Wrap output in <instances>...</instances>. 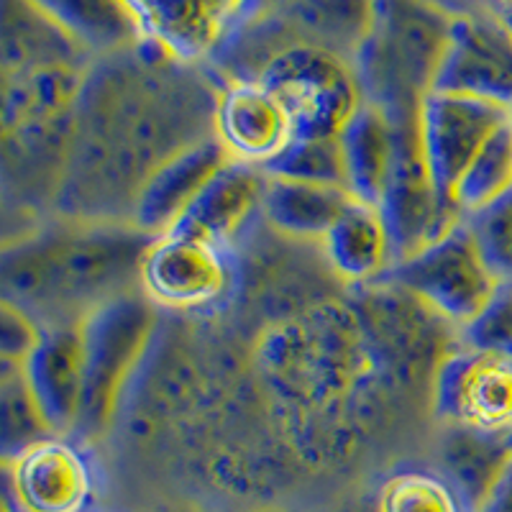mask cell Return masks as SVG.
Listing matches in <instances>:
<instances>
[{
	"label": "cell",
	"mask_w": 512,
	"mask_h": 512,
	"mask_svg": "<svg viewBox=\"0 0 512 512\" xmlns=\"http://www.w3.org/2000/svg\"><path fill=\"white\" fill-rule=\"evenodd\" d=\"M374 512H466L451 484L431 472H400L379 489Z\"/></svg>",
	"instance_id": "cell-29"
},
{
	"label": "cell",
	"mask_w": 512,
	"mask_h": 512,
	"mask_svg": "<svg viewBox=\"0 0 512 512\" xmlns=\"http://www.w3.org/2000/svg\"><path fill=\"white\" fill-rule=\"evenodd\" d=\"M512 190V116L489 136L454 192V205L472 218Z\"/></svg>",
	"instance_id": "cell-26"
},
{
	"label": "cell",
	"mask_w": 512,
	"mask_h": 512,
	"mask_svg": "<svg viewBox=\"0 0 512 512\" xmlns=\"http://www.w3.org/2000/svg\"><path fill=\"white\" fill-rule=\"evenodd\" d=\"M6 505L16 512H88L93 469L75 443L54 436L3 461Z\"/></svg>",
	"instance_id": "cell-13"
},
{
	"label": "cell",
	"mask_w": 512,
	"mask_h": 512,
	"mask_svg": "<svg viewBox=\"0 0 512 512\" xmlns=\"http://www.w3.org/2000/svg\"><path fill=\"white\" fill-rule=\"evenodd\" d=\"M431 410L448 428H464L512 446V356L456 346L433 382Z\"/></svg>",
	"instance_id": "cell-8"
},
{
	"label": "cell",
	"mask_w": 512,
	"mask_h": 512,
	"mask_svg": "<svg viewBox=\"0 0 512 512\" xmlns=\"http://www.w3.org/2000/svg\"><path fill=\"white\" fill-rule=\"evenodd\" d=\"M512 116V108L474 95L433 90L420 105V144L441 198L454 205V192L489 136ZM456 208V205H454Z\"/></svg>",
	"instance_id": "cell-11"
},
{
	"label": "cell",
	"mask_w": 512,
	"mask_h": 512,
	"mask_svg": "<svg viewBox=\"0 0 512 512\" xmlns=\"http://www.w3.org/2000/svg\"><path fill=\"white\" fill-rule=\"evenodd\" d=\"M77 39L95 54L134 47L141 36L123 0H39Z\"/></svg>",
	"instance_id": "cell-25"
},
{
	"label": "cell",
	"mask_w": 512,
	"mask_h": 512,
	"mask_svg": "<svg viewBox=\"0 0 512 512\" xmlns=\"http://www.w3.org/2000/svg\"><path fill=\"white\" fill-rule=\"evenodd\" d=\"M264 190H267V172L262 167L228 162L205 185L175 231L198 236L231 251V246L249 231L251 223L262 218Z\"/></svg>",
	"instance_id": "cell-18"
},
{
	"label": "cell",
	"mask_w": 512,
	"mask_h": 512,
	"mask_svg": "<svg viewBox=\"0 0 512 512\" xmlns=\"http://www.w3.org/2000/svg\"><path fill=\"white\" fill-rule=\"evenodd\" d=\"M157 310L144 292L128 290L82 318L85 400L75 431L82 438H103L116 423L123 397L157 338Z\"/></svg>",
	"instance_id": "cell-4"
},
{
	"label": "cell",
	"mask_w": 512,
	"mask_h": 512,
	"mask_svg": "<svg viewBox=\"0 0 512 512\" xmlns=\"http://www.w3.org/2000/svg\"><path fill=\"white\" fill-rule=\"evenodd\" d=\"M354 308L384 387L431 397L438 369L459 346V328L392 282L359 287Z\"/></svg>",
	"instance_id": "cell-5"
},
{
	"label": "cell",
	"mask_w": 512,
	"mask_h": 512,
	"mask_svg": "<svg viewBox=\"0 0 512 512\" xmlns=\"http://www.w3.org/2000/svg\"><path fill=\"white\" fill-rule=\"evenodd\" d=\"M149 512H216V510H210V507L198 505V502H190V500H175V502H162V505L152 507Z\"/></svg>",
	"instance_id": "cell-35"
},
{
	"label": "cell",
	"mask_w": 512,
	"mask_h": 512,
	"mask_svg": "<svg viewBox=\"0 0 512 512\" xmlns=\"http://www.w3.org/2000/svg\"><path fill=\"white\" fill-rule=\"evenodd\" d=\"M213 134L233 162L267 167L297 139L280 98L262 82H221Z\"/></svg>",
	"instance_id": "cell-15"
},
{
	"label": "cell",
	"mask_w": 512,
	"mask_h": 512,
	"mask_svg": "<svg viewBox=\"0 0 512 512\" xmlns=\"http://www.w3.org/2000/svg\"><path fill=\"white\" fill-rule=\"evenodd\" d=\"M336 277L356 287L382 282L395 267V246L382 208L351 198L320 241Z\"/></svg>",
	"instance_id": "cell-20"
},
{
	"label": "cell",
	"mask_w": 512,
	"mask_h": 512,
	"mask_svg": "<svg viewBox=\"0 0 512 512\" xmlns=\"http://www.w3.org/2000/svg\"><path fill=\"white\" fill-rule=\"evenodd\" d=\"M24 374L54 436L75 433L85 400L82 320L44 328L39 346L24 361Z\"/></svg>",
	"instance_id": "cell-17"
},
{
	"label": "cell",
	"mask_w": 512,
	"mask_h": 512,
	"mask_svg": "<svg viewBox=\"0 0 512 512\" xmlns=\"http://www.w3.org/2000/svg\"><path fill=\"white\" fill-rule=\"evenodd\" d=\"M88 72L90 64H59L3 75V131L75 116Z\"/></svg>",
	"instance_id": "cell-22"
},
{
	"label": "cell",
	"mask_w": 512,
	"mask_h": 512,
	"mask_svg": "<svg viewBox=\"0 0 512 512\" xmlns=\"http://www.w3.org/2000/svg\"><path fill=\"white\" fill-rule=\"evenodd\" d=\"M487 262L502 282H512V190L477 216L466 218Z\"/></svg>",
	"instance_id": "cell-30"
},
{
	"label": "cell",
	"mask_w": 512,
	"mask_h": 512,
	"mask_svg": "<svg viewBox=\"0 0 512 512\" xmlns=\"http://www.w3.org/2000/svg\"><path fill=\"white\" fill-rule=\"evenodd\" d=\"M497 18H502V21H505V24H507V29L512 31V3H510V6L502 8V11L497 13Z\"/></svg>",
	"instance_id": "cell-36"
},
{
	"label": "cell",
	"mask_w": 512,
	"mask_h": 512,
	"mask_svg": "<svg viewBox=\"0 0 512 512\" xmlns=\"http://www.w3.org/2000/svg\"><path fill=\"white\" fill-rule=\"evenodd\" d=\"M141 36L185 64H208L254 0H123Z\"/></svg>",
	"instance_id": "cell-12"
},
{
	"label": "cell",
	"mask_w": 512,
	"mask_h": 512,
	"mask_svg": "<svg viewBox=\"0 0 512 512\" xmlns=\"http://www.w3.org/2000/svg\"><path fill=\"white\" fill-rule=\"evenodd\" d=\"M349 203L351 192L341 187L267 175L262 218L272 231L285 233L290 239L323 241Z\"/></svg>",
	"instance_id": "cell-23"
},
{
	"label": "cell",
	"mask_w": 512,
	"mask_h": 512,
	"mask_svg": "<svg viewBox=\"0 0 512 512\" xmlns=\"http://www.w3.org/2000/svg\"><path fill=\"white\" fill-rule=\"evenodd\" d=\"M0 425H3V461L13 459L26 448L54 438L52 428L41 415L31 387L26 382L24 364L3 361L0 382Z\"/></svg>",
	"instance_id": "cell-27"
},
{
	"label": "cell",
	"mask_w": 512,
	"mask_h": 512,
	"mask_svg": "<svg viewBox=\"0 0 512 512\" xmlns=\"http://www.w3.org/2000/svg\"><path fill=\"white\" fill-rule=\"evenodd\" d=\"M44 328L34 315L26 313L24 308L3 300V315H0V351L3 361L24 364L31 356V351L39 346Z\"/></svg>",
	"instance_id": "cell-32"
},
{
	"label": "cell",
	"mask_w": 512,
	"mask_h": 512,
	"mask_svg": "<svg viewBox=\"0 0 512 512\" xmlns=\"http://www.w3.org/2000/svg\"><path fill=\"white\" fill-rule=\"evenodd\" d=\"M264 172L269 177L349 190L344 152L338 139H295L280 157L264 167Z\"/></svg>",
	"instance_id": "cell-28"
},
{
	"label": "cell",
	"mask_w": 512,
	"mask_h": 512,
	"mask_svg": "<svg viewBox=\"0 0 512 512\" xmlns=\"http://www.w3.org/2000/svg\"><path fill=\"white\" fill-rule=\"evenodd\" d=\"M382 282L413 292L459 333L479 318L502 285L466 221L397 262Z\"/></svg>",
	"instance_id": "cell-7"
},
{
	"label": "cell",
	"mask_w": 512,
	"mask_h": 512,
	"mask_svg": "<svg viewBox=\"0 0 512 512\" xmlns=\"http://www.w3.org/2000/svg\"><path fill=\"white\" fill-rule=\"evenodd\" d=\"M397 157L390 185L384 192L382 213L390 226L395 264L431 246L443 233L466 221L454 205L441 198L420 144V116L413 121H395Z\"/></svg>",
	"instance_id": "cell-10"
},
{
	"label": "cell",
	"mask_w": 512,
	"mask_h": 512,
	"mask_svg": "<svg viewBox=\"0 0 512 512\" xmlns=\"http://www.w3.org/2000/svg\"><path fill=\"white\" fill-rule=\"evenodd\" d=\"M95 62L90 52L52 11L39 0H3L0 21V64L3 75L77 64L88 67Z\"/></svg>",
	"instance_id": "cell-19"
},
{
	"label": "cell",
	"mask_w": 512,
	"mask_h": 512,
	"mask_svg": "<svg viewBox=\"0 0 512 512\" xmlns=\"http://www.w3.org/2000/svg\"><path fill=\"white\" fill-rule=\"evenodd\" d=\"M254 80L280 98L297 139H338L364 103L356 64L310 44L274 52Z\"/></svg>",
	"instance_id": "cell-6"
},
{
	"label": "cell",
	"mask_w": 512,
	"mask_h": 512,
	"mask_svg": "<svg viewBox=\"0 0 512 512\" xmlns=\"http://www.w3.org/2000/svg\"><path fill=\"white\" fill-rule=\"evenodd\" d=\"M510 459V443L446 425L441 443V477L451 484L466 512H477L484 505Z\"/></svg>",
	"instance_id": "cell-24"
},
{
	"label": "cell",
	"mask_w": 512,
	"mask_h": 512,
	"mask_svg": "<svg viewBox=\"0 0 512 512\" xmlns=\"http://www.w3.org/2000/svg\"><path fill=\"white\" fill-rule=\"evenodd\" d=\"M154 239L134 223L116 221L44 228L3 251V300L41 326L75 323L105 300L139 290L141 262Z\"/></svg>",
	"instance_id": "cell-1"
},
{
	"label": "cell",
	"mask_w": 512,
	"mask_h": 512,
	"mask_svg": "<svg viewBox=\"0 0 512 512\" xmlns=\"http://www.w3.org/2000/svg\"><path fill=\"white\" fill-rule=\"evenodd\" d=\"M256 512H287V510H256Z\"/></svg>",
	"instance_id": "cell-38"
},
{
	"label": "cell",
	"mask_w": 512,
	"mask_h": 512,
	"mask_svg": "<svg viewBox=\"0 0 512 512\" xmlns=\"http://www.w3.org/2000/svg\"><path fill=\"white\" fill-rule=\"evenodd\" d=\"M236 269L231 254L187 233H164L152 241L141 262L139 290L157 308L205 313L226 303Z\"/></svg>",
	"instance_id": "cell-9"
},
{
	"label": "cell",
	"mask_w": 512,
	"mask_h": 512,
	"mask_svg": "<svg viewBox=\"0 0 512 512\" xmlns=\"http://www.w3.org/2000/svg\"><path fill=\"white\" fill-rule=\"evenodd\" d=\"M477 512H512V459L507 461L505 472L500 474L497 484Z\"/></svg>",
	"instance_id": "cell-33"
},
{
	"label": "cell",
	"mask_w": 512,
	"mask_h": 512,
	"mask_svg": "<svg viewBox=\"0 0 512 512\" xmlns=\"http://www.w3.org/2000/svg\"><path fill=\"white\" fill-rule=\"evenodd\" d=\"M448 11L454 13H472V11H484V13H500L502 8L510 6L512 0H438Z\"/></svg>",
	"instance_id": "cell-34"
},
{
	"label": "cell",
	"mask_w": 512,
	"mask_h": 512,
	"mask_svg": "<svg viewBox=\"0 0 512 512\" xmlns=\"http://www.w3.org/2000/svg\"><path fill=\"white\" fill-rule=\"evenodd\" d=\"M256 364L292 418L290 425L313 420L308 423V436H331L336 459L341 446L328 428V418L341 423L338 415L359 410L367 402V392L382 384L354 305H318L300 318L285 320L262 338ZM303 428L300 425L292 433ZM308 436L300 438L297 446Z\"/></svg>",
	"instance_id": "cell-2"
},
{
	"label": "cell",
	"mask_w": 512,
	"mask_h": 512,
	"mask_svg": "<svg viewBox=\"0 0 512 512\" xmlns=\"http://www.w3.org/2000/svg\"><path fill=\"white\" fill-rule=\"evenodd\" d=\"M336 512H374V505H351V507H341Z\"/></svg>",
	"instance_id": "cell-37"
},
{
	"label": "cell",
	"mask_w": 512,
	"mask_h": 512,
	"mask_svg": "<svg viewBox=\"0 0 512 512\" xmlns=\"http://www.w3.org/2000/svg\"><path fill=\"white\" fill-rule=\"evenodd\" d=\"M459 336L466 346L512 356V282H502L487 308Z\"/></svg>",
	"instance_id": "cell-31"
},
{
	"label": "cell",
	"mask_w": 512,
	"mask_h": 512,
	"mask_svg": "<svg viewBox=\"0 0 512 512\" xmlns=\"http://www.w3.org/2000/svg\"><path fill=\"white\" fill-rule=\"evenodd\" d=\"M433 90L512 108V31L505 21L484 11L456 13Z\"/></svg>",
	"instance_id": "cell-14"
},
{
	"label": "cell",
	"mask_w": 512,
	"mask_h": 512,
	"mask_svg": "<svg viewBox=\"0 0 512 512\" xmlns=\"http://www.w3.org/2000/svg\"><path fill=\"white\" fill-rule=\"evenodd\" d=\"M456 13L438 0H379L377 21L356 57L364 100L392 121H413L436 88Z\"/></svg>",
	"instance_id": "cell-3"
},
{
	"label": "cell",
	"mask_w": 512,
	"mask_h": 512,
	"mask_svg": "<svg viewBox=\"0 0 512 512\" xmlns=\"http://www.w3.org/2000/svg\"><path fill=\"white\" fill-rule=\"evenodd\" d=\"M233 162L216 134L185 146L146 177L136 195L131 223L152 236L175 231L190 205L213 177Z\"/></svg>",
	"instance_id": "cell-16"
},
{
	"label": "cell",
	"mask_w": 512,
	"mask_h": 512,
	"mask_svg": "<svg viewBox=\"0 0 512 512\" xmlns=\"http://www.w3.org/2000/svg\"><path fill=\"white\" fill-rule=\"evenodd\" d=\"M351 198L382 205L397 157V126L379 105L364 100L338 136Z\"/></svg>",
	"instance_id": "cell-21"
}]
</instances>
